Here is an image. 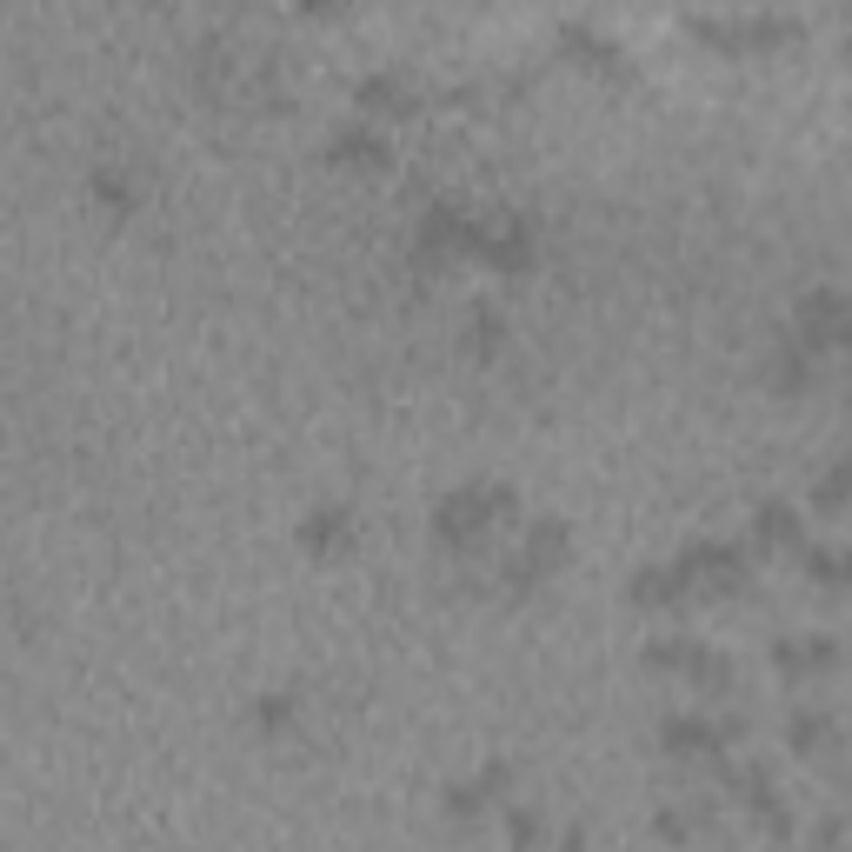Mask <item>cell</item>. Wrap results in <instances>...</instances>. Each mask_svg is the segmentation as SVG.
<instances>
[{"instance_id":"cell-1","label":"cell","mask_w":852,"mask_h":852,"mask_svg":"<svg viewBox=\"0 0 852 852\" xmlns=\"http://www.w3.org/2000/svg\"><path fill=\"white\" fill-rule=\"evenodd\" d=\"M666 740H673V753H680V760H686V753H706V746H713V733H706L700 720H680V726H673Z\"/></svg>"},{"instance_id":"cell-2","label":"cell","mask_w":852,"mask_h":852,"mask_svg":"<svg viewBox=\"0 0 852 852\" xmlns=\"http://www.w3.org/2000/svg\"><path fill=\"white\" fill-rule=\"evenodd\" d=\"M760 540H766V547H793V513H786V507H766Z\"/></svg>"},{"instance_id":"cell-3","label":"cell","mask_w":852,"mask_h":852,"mask_svg":"<svg viewBox=\"0 0 852 852\" xmlns=\"http://www.w3.org/2000/svg\"><path fill=\"white\" fill-rule=\"evenodd\" d=\"M813 573L820 580H840V587H852V560L840 553V560H813Z\"/></svg>"}]
</instances>
